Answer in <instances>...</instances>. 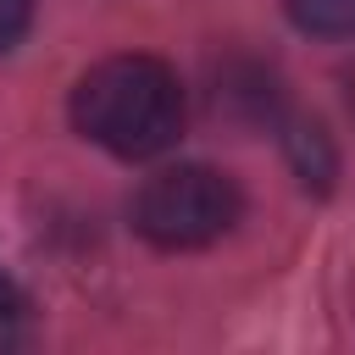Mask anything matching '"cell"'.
<instances>
[{
	"label": "cell",
	"mask_w": 355,
	"mask_h": 355,
	"mask_svg": "<svg viewBox=\"0 0 355 355\" xmlns=\"http://www.w3.org/2000/svg\"><path fill=\"white\" fill-rule=\"evenodd\" d=\"M244 200H239V183L216 166H166L155 172L139 200H133V227L139 239H150L155 250H200L211 239H222L233 222H239Z\"/></svg>",
	"instance_id": "cell-2"
},
{
	"label": "cell",
	"mask_w": 355,
	"mask_h": 355,
	"mask_svg": "<svg viewBox=\"0 0 355 355\" xmlns=\"http://www.w3.org/2000/svg\"><path fill=\"white\" fill-rule=\"evenodd\" d=\"M72 128L122 161H150L183 133V83L155 55H105L72 89Z\"/></svg>",
	"instance_id": "cell-1"
},
{
	"label": "cell",
	"mask_w": 355,
	"mask_h": 355,
	"mask_svg": "<svg viewBox=\"0 0 355 355\" xmlns=\"http://www.w3.org/2000/svg\"><path fill=\"white\" fill-rule=\"evenodd\" d=\"M22 311V300H17V288H11V277L0 272V333H6V322Z\"/></svg>",
	"instance_id": "cell-5"
},
{
	"label": "cell",
	"mask_w": 355,
	"mask_h": 355,
	"mask_svg": "<svg viewBox=\"0 0 355 355\" xmlns=\"http://www.w3.org/2000/svg\"><path fill=\"white\" fill-rule=\"evenodd\" d=\"M349 111H355V72H349Z\"/></svg>",
	"instance_id": "cell-6"
},
{
	"label": "cell",
	"mask_w": 355,
	"mask_h": 355,
	"mask_svg": "<svg viewBox=\"0 0 355 355\" xmlns=\"http://www.w3.org/2000/svg\"><path fill=\"white\" fill-rule=\"evenodd\" d=\"M33 22V0H0V50H11Z\"/></svg>",
	"instance_id": "cell-4"
},
{
	"label": "cell",
	"mask_w": 355,
	"mask_h": 355,
	"mask_svg": "<svg viewBox=\"0 0 355 355\" xmlns=\"http://www.w3.org/2000/svg\"><path fill=\"white\" fill-rule=\"evenodd\" d=\"M283 11L294 17V28L322 33V39L355 33V0H283Z\"/></svg>",
	"instance_id": "cell-3"
}]
</instances>
